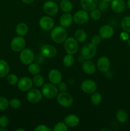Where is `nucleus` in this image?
Instances as JSON below:
<instances>
[{
    "instance_id": "f257e3e1",
    "label": "nucleus",
    "mask_w": 130,
    "mask_h": 131,
    "mask_svg": "<svg viewBox=\"0 0 130 131\" xmlns=\"http://www.w3.org/2000/svg\"><path fill=\"white\" fill-rule=\"evenodd\" d=\"M50 37L55 43H63L67 38V32L65 28L62 27V26H58L52 28Z\"/></svg>"
},
{
    "instance_id": "f03ea898",
    "label": "nucleus",
    "mask_w": 130,
    "mask_h": 131,
    "mask_svg": "<svg viewBox=\"0 0 130 131\" xmlns=\"http://www.w3.org/2000/svg\"><path fill=\"white\" fill-rule=\"evenodd\" d=\"M42 95L44 96L46 99H52L57 97L58 94V88L56 84L52 83H46L42 86Z\"/></svg>"
},
{
    "instance_id": "7ed1b4c3",
    "label": "nucleus",
    "mask_w": 130,
    "mask_h": 131,
    "mask_svg": "<svg viewBox=\"0 0 130 131\" xmlns=\"http://www.w3.org/2000/svg\"><path fill=\"white\" fill-rule=\"evenodd\" d=\"M57 102L60 106L64 107H68L72 105L73 99L71 94L66 92H61L57 95Z\"/></svg>"
},
{
    "instance_id": "20e7f679",
    "label": "nucleus",
    "mask_w": 130,
    "mask_h": 131,
    "mask_svg": "<svg viewBox=\"0 0 130 131\" xmlns=\"http://www.w3.org/2000/svg\"><path fill=\"white\" fill-rule=\"evenodd\" d=\"M96 52V46L93 45V43H88L82 47L81 56L85 60H90L95 56Z\"/></svg>"
},
{
    "instance_id": "39448f33",
    "label": "nucleus",
    "mask_w": 130,
    "mask_h": 131,
    "mask_svg": "<svg viewBox=\"0 0 130 131\" xmlns=\"http://www.w3.org/2000/svg\"><path fill=\"white\" fill-rule=\"evenodd\" d=\"M64 47L68 54L72 55L75 54L77 52L78 49H79L77 40L72 37L66 38L64 43Z\"/></svg>"
},
{
    "instance_id": "423d86ee",
    "label": "nucleus",
    "mask_w": 130,
    "mask_h": 131,
    "mask_svg": "<svg viewBox=\"0 0 130 131\" xmlns=\"http://www.w3.org/2000/svg\"><path fill=\"white\" fill-rule=\"evenodd\" d=\"M34 52L30 49H24L20 51L19 58L24 65H29L34 60Z\"/></svg>"
},
{
    "instance_id": "0eeeda50",
    "label": "nucleus",
    "mask_w": 130,
    "mask_h": 131,
    "mask_svg": "<svg viewBox=\"0 0 130 131\" xmlns=\"http://www.w3.org/2000/svg\"><path fill=\"white\" fill-rule=\"evenodd\" d=\"M10 46L12 51L15 52H20L25 47V40L22 37L18 36L13 38Z\"/></svg>"
},
{
    "instance_id": "6e6552de",
    "label": "nucleus",
    "mask_w": 130,
    "mask_h": 131,
    "mask_svg": "<svg viewBox=\"0 0 130 131\" xmlns=\"http://www.w3.org/2000/svg\"><path fill=\"white\" fill-rule=\"evenodd\" d=\"M73 19L76 24L81 25V24H84L87 23L89 19V15L86 10H79L75 13Z\"/></svg>"
},
{
    "instance_id": "1a4fd4ad",
    "label": "nucleus",
    "mask_w": 130,
    "mask_h": 131,
    "mask_svg": "<svg viewBox=\"0 0 130 131\" xmlns=\"http://www.w3.org/2000/svg\"><path fill=\"white\" fill-rule=\"evenodd\" d=\"M43 10L48 15H54L58 13L59 6L54 1H48L43 4Z\"/></svg>"
},
{
    "instance_id": "9d476101",
    "label": "nucleus",
    "mask_w": 130,
    "mask_h": 131,
    "mask_svg": "<svg viewBox=\"0 0 130 131\" xmlns=\"http://www.w3.org/2000/svg\"><path fill=\"white\" fill-rule=\"evenodd\" d=\"M27 100L32 104H36L40 102L42 99V92L36 88L31 89L28 91L26 96Z\"/></svg>"
},
{
    "instance_id": "9b49d317",
    "label": "nucleus",
    "mask_w": 130,
    "mask_h": 131,
    "mask_svg": "<svg viewBox=\"0 0 130 131\" xmlns=\"http://www.w3.org/2000/svg\"><path fill=\"white\" fill-rule=\"evenodd\" d=\"M33 85V80L28 77L20 78L17 83V87L21 92H28L32 88Z\"/></svg>"
},
{
    "instance_id": "f8f14e48",
    "label": "nucleus",
    "mask_w": 130,
    "mask_h": 131,
    "mask_svg": "<svg viewBox=\"0 0 130 131\" xmlns=\"http://www.w3.org/2000/svg\"><path fill=\"white\" fill-rule=\"evenodd\" d=\"M81 88L84 93L90 94L96 91L97 84L96 82L92 79H86L82 83Z\"/></svg>"
},
{
    "instance_id": "ddd939ff",
    "label": "nucleus",
    "mask_w": 130,
    "mask_h": 131,
    "mask_svg": "<svg viewBox=\"0 0 130 131\" xmlns=\"http://www.w3.org/2000/svg\"><path fill=\"white\" fill-rule=\"evenodd\" d=\"M39 25L43 30H51L54 26V20L50 16H43L40 19Z\"/></svg>"
},
{
    "instance_id": "4468645a",
    "label": "nucleus",
    "mask_w": 130,
    "mask_h": 131,
    "mask_svg": "<svg viewBox=\"0 0 130 131\" xmlns=\"http://www.w3.org/2000/svg\"><path fill=\"white\" fill-rule=\"evenodd\" d=\"M41 54L45 58H53L57 54V49L51 45H43L40 49Z\"/></svg>"
},
{
    "instance_id": "2eb2a0df",
    "label": "nucleus",
    "mask_w": 130,
    "mask_h": 131,
    "mask_svg": "<svg viewBox=\"0 0 130 131\" xmlns=\"http://www.w3.org/2000/svg\"><path fill=\"white\" fill-rule=\"evenodd\" d=\"M97 67L99 71L101 72H107L110 67V61L106 56H102L98 59L97 61Z\"/></svg>"
},
{
    "instance_id": "dca6fc26",
    "label": "nucleus",
    "mask_w": 130,
    "mask_h": 131,
    "mask_svg": "<svg viewBox=\"0 0 130 131\" xmlns=\"http://www.w3.org/2000/svg\"><path fill=\"white\" fill-rule=\"evenodd\" d=\"M98 33L101 38L108 39L113 35L114 30L111 26L104 25L99 28Z\"/></svg>"
},
{
    "instance_id": "f3484780",
    "label": "nucleus",
    "mask_w": 130,
    "mask_h": 131,
    "mask_svg": "<svg viewBox=\"0 0 130 131\" xmlns=\"http://www.w3.org/2000/svg\"><path fill=\"white\" fill-rule=\"evenodd\" d=\"M126 3L124 0H112L111 1V8L114 12L120 14L126 9Z\"/></svg>"
},
{
    "instance_id": "a211bd4d",
    "label": "nucleus",
    "mask_w": 130,
    "mask_h": 131,
    "mask_svg": "<svg viewBox=\"0 0 130 131\" xmlns=\"http://www.w3.org/2000/svg\"><path fill=\"white\" fill-rule=\"evenodd\" d=\"M48 79L54 84H57L62 80V75L57 69H52L48 73Z\"/></svg>"
},
{
    "instance_id": "6ab92c4d",
    "label": "nucleus",
    "mask_w": 130,
    "mask_h": 131,
    "mask_svg": "<svg viewBox=\"0 0 130 131\" xmlns=\"http://www.w3.org/2000/svg\"><path fill=\"white\" fill-rule=\"evenodd\" d=\"M64 122L67 125L68 127L73 128L79 125V123H80V120L76 115H73V114H70V115H67L64 118Z\"/></svg>"
},
{
    "instance_id": "aec40b11",
    "label": "nucleus",
    "mask_w": 130,
    "mask_h": 131,
    "mask_svg": "<svg viewBox=\"0 0 130 131\" xmlns=\"http://www.w3.org/2000/svg\"><path fill=\"white\" fill-rule=\"evenodd\" d=\"M98 0H80V5L84 10L91 11L98 6Z\"/></svg>"
},
{
    "instance_id": "412c9836",
    "label": "nucleus",
    "mask_w": 130,
    "mask_h": 131,
    "mask_svg": "<svg viewBox=\"0 0 130 131\" xmlns=\"http://www.w3.org/2000/svg\"><path fill=\"white\" fill-rule=\"evenodd\" d=\"M82 69L83 71L87 74H93L96 72L95 64L90 60H86L82 63Z\"/></svg>"
},
{
    "instance_id": "4be33fe9",
    "label": "nucleus",
    "mask_w": 130,
    "mask_h": 131,
    "mask_svg": "<svg viewBox=\"0 0 130 131\" xmlns=\"http://www.w3.org/2000/svg\"><path fill=\"white\" fill-rule=\"evenodd\" d=\"M73 20V19L71 14L69 13H65V14H62L60 17L59 23L61 24V26H62V27L68 28L71 25Z\"/></svg>"
},
{
    "instance_id": "5701e85b",
    "label": "nucleus",
    "mask_w": 130,
    "mask_h": 131,
    "mask_svg": "<svg viewBox=\"0 0 130 131\" xmlns=\"http://www.w3.org/2000/svg\"><path fill=\"white\" fill-rule=\"evenodd\" d=\"M10 72L8 63L3 60H0V78L6 77Z\"/></svg>"
},
{
    "instance_id": "b1692460",
    "label": "nucleus",
    "mask_w": 130,
    "mask_h": 131,
    "mask_svg": "<svg viewBox=\"0 0 130 131\" xmlns=\"http://www.w3.org/2000/svg\"><path fill=\"white\" fill-rule=\"evenodd\" d=\"M15 31L17 35L20 37H24L28 33V27L27 24L24 23H20L17 24L15 28Z\"/></svg>"
},
{
    "instance_id": "393cba45",
    "label": "nucleus",
    "mask_w": 130,
    "mask_h": 131,
    "mask_svg": "<svg viewBox=\"0 0 130 131\" xmlns=\"http://www.w3.org/2000/svg\"><path fill=\"white\" fill-rule=\"evenodd\" d=\"M60 8L64 13H70L73 10V4L70 0H61Z\"/></svg>"
},
{
    "instance_id": "a878e982",
    "label": "nucleus",
    "mask_w": 130,
    "mask_h": 131,
    "mask_svg": "<svg viewBox=\"0 0 130 131\" xmlns=\"http://www.w3.org/2000/svg\"><path fill=\"white\" fill-rule=\"evenodd\" d=\"M87 33H85V31L82 30V29H77L75 32V38L78 42H85L87 40Z\"/></svg>"
},
{
    "instance_id": "bb28decb",
    "label": "nucleus",
    "mask_w": 130,
    "mask_h": 131,
    "mask_svg": "<svg viewBox=\"0 0 130 131\" xmlns=\"http://www.w3.org/2000/svg\"><path fill=\"white\" fill-rule=\"evenodd\" d=\"M90 101L92 104L94 106H98L102 101L101 94L99 92H94L92 93V95L90 96Z\"/></svg>"
},
{
    "instance_id": "cd10ccee",
    "label": "nucleus",
    "mask_w": 130,
    "mask_h": 131,
    "mask_svg": "<svg viewBox=\"0 0 130 131\" xmlns=\"http://www.w3.org/2000/svg\"><path fill=\"white\" fill-rule=\"evenodd\" d=\"M116 118L119 122H126L128 118V115L127 112L124 110H119L116 113Z\"/></svg>"
},
{
    "instance_id": "c85d7f7f",
    "label": "nucleus",
    "mask_w": 130,
    "mask_h": 131,
    "mask_svg": "<svg viewBox=\"0 0 130 131\" xmlns=\"http://www.w3.org/2000/svg\"><path fill=\"white\" fill-rule=\"evenodd\" d=\"M33 84L34 86H36V87H41L44 84L45 80L44 78L42 75H39V74H36V75H34V77L33 78Z\"/></svg>"
},
{
    "instance_id": "c756f323",
    "label": "nucleus",
    "mask_w": 130,
    "mask_h": 131,
    "mask_svg": "<svg viewBox=\"0 0 130 131\" xmlns=\"http://www.w3.org/2000/svg\"><path fill=\"white\" fill-rule=\"evenodd\" d=\"M62 61H63V64L65 66L67 67H72L74 63H75V58L72 54H68L64 57Z\"/></svg>"
},
{
    "instance_id": "7c9ffc66",
    "label": "nucleus",
    "mask_w": 130,
    "mask_h": 131,
    "mask_svg": "<svg viewBox=\"0 0 130 131\" xmlns=\"http://www.w3.org/2000/svg\"><path fill=\"white\" fill-rule=\"evenodd\" d=\"M121 26L124 31L130 33V16H126L122 19Z\"/></svg>"
},
{
    "instance_id": "2f4dec72",
    "label": "nucleus",
    "mask_w": 130,
    "mask_h": 131,
    "mask_svg": "<svg viewBox=\"0 0 130 131\" xmlns=\"http://www.w3.org/2000/svg\"><path fill=\"white\" fill-rule=\"evenodd\" d=\"M28 71L32 75H36V74H40L41 71L40 67L36 63H31L29 64L28 67Z\"/></svg>"
},
{
    "instance_id": "473e14b6",
    "label": "nucleus",
    "mask_w": 130,
    "mask_h": 131,
    "mask_svg": "<svg viewBox=\"0 0 130 131\" xmlns=\"http://www.w3.org/2000/svg\"><path fill=\"white\" fill-rule=\"evenodd\" d=\"M6 81L10 85L14 86L17 84L19 81V78L15 74H10L6 75Z\"/></svg>"
},
{
    "instance_id": "72a5a7b5",
    "label": "nucleus",
    "mask_w": 130,
    "mask_h": 131,
    "mask_svg": "<svg viewBox=\"0 0 130 131\" xmlns=\"http://www.w3.org/2000/svg\"><path fill=\"white\" fill-rule=\"evenodd\" d=\"M54 131H68L67 125L64 122H59L54 127V129H52Z\"/></svg>"
},
{
    "instance_id": "f704fd0d",
    "label": "nucleus",
    "mask_w": 130,
    "mask_h": 131,
    "mask_svg": "<svg viewBox=\"0 0 130 131\" xmlns=\"http://www.w3.org/2000/svg\"><path fill=\"white\" fill-rule=\"evenodd\" d=\"M9 106L8 100L6 97H0V111H5Z\"/></svg>"
},
{
    "instance_id": "c9c22d12",
    "label": "nucleus",
    "mask_w": 130,
    "mask_h": 131,
    "mask_svg": "<svg viewBox=\"0 0 130 131\" xmlns=\"http://www.w3.org/2000/svg\"><path fill=\"white\" fill-rule=\"evenodd\" d=\"M9 105L10 107L13 109H18L21 106V102L19 99L14 98L11 99L10 101H9Z\"/></svg>"
},
{
    "instance_id": "e433bc0d",
    "label": "nucleus",
    "mask_w": 130,
    "mask_h": 131,
    "mask_svg": "<svg viewBox=\"0 0 130 131\" xmlns=\"http://www.w3.org/2000/svg\"><path fill=\"white\" fill-rule=\"evenodd\" d=\"M90 17L92 18V19L93 20H99L101 18V11L99 9H94V10H91L90 11Z\"/></svg>"
},
{
    "instance_id": "4c0bfd02",
    "label": "nucleus",
    "mask_w": 130,
    "mask_h": 131,
    "mask_svg": "<svg viewBox=\"0 0 130 131\" xmlns=\"http://www.w3.org/2000/svg\"><path fill=\"white\" fill-rule=\"evenodd\" d=\"M98 9L100 10L101 12H105L108 8V3L105 2L103 1H100L98 3Z\"/></svg>"
},
{
    "instance_id": "58836bf2",
    "label": "nucleus",
    "mask_w": 130,
    "mask_h": 131,
    "mask_svg": "<svg viewBox=\"0 0 130 131\" xmlns=\"http://www.w3.org/2000/svg\"><path fill=\"white\" fill-rule=\"evenodd\" d=\"M9 124V120L6 116H0V127L6 128Z\"/></svg>"
},
{
    "instance_id": "ea45409f",
    "label": "nucleus",
    "mask_w": 130,
    "mask_h": 131,
    "mask_svg": "<svg viewBox=\"0 0 130 131\" xmlns=\"http://www.w3.org/2000/svg\"><path fill=\"white\" fill-rule=\"evenodd\" d=\"M101 37L99 35H94L91 38V43H93L94 46H98L99 43H101Z\"/></svg>"
},
{
    "instance_id": "a19ab883",
    "label": "nucleus",
    "mask_w": 130,
    "mask_h": 131,
    "mask_svg": "<svg viewBox=\"0 0 130 131\" xmlns=\"http://www.w3.org/2000/svg\"><path fill=\"white\" fill-rule=\"evenodd\" d=\"M35 131H52V129L45 125H39L34 129Z\"/></svg>"
},
{
    "instance_id": "79ce46f5",
    "label": "nucleus",
    "mask_w": 130,
    "mask_h": 131,
    "mask_svg": "<svg viewBox=\"0 0 130 131\" xmlns=\"http://www.w3.org/2000/svg\"><path fill=\"white\" fill-rule=\"evenodd\" d=\"M57 88L58 90H60L61 92H66L67 90V85L64 82H60L59 84H57Z\"/></svg>"
},
{
    "instance_id": "37998d69",
    "label": "nucleus",
    "mask_w": 130,
    "mask_h": 131,
    "mask_svg": "<svg viewBox=\"0 0 130 131\" xmlns=\"http://www.w3.org/2000/svg\"><path fill=\"white\" fill-rule=\"evenodd\" d=\"M120 38H121L122 40L127 41L129 39V35L127 32L124 31L121 32V33H120Z\"/></svg>"
},
{
    "instance_id": "c03bdc74",
    "label": "nucleus",
    "mask_w": 130,
    "mask_h": 131,
    "mask_svg": "<svg viewBox=\"0 0 130 131\" xmlns=\"http://www.w3.org/2000/svg\"><path fill=\"white\" fill-rule=\"evenodd\" d=\"M34 1V0H22V1L24 3H25V4L31 3H33Z\"/></svg>"
},
{
    "instance_id": "a18cd8bd",
    "label": "nucleus",
    "mask_w": 130,
    "mask_h": 131,
    "mask_svg": "<svg viewBox=\"0 0 130 131\" xmlns=\"http://www.w3.org/2000/svg\"><path fill=\"white\" fill-rule=\"evenodd\" d=\"M68 82H69V83H70V84L73 85V84H74V83H75V81H74L73 79H69Z\"/></svg>"
},
{
    "instance_id": "49530a36",
    "label": "nucleus",
    "mask_w": 130,
    "mask_h": 131,
    "mask_svg": "<svg viewBox=\"0 0 130 131\" xmlns=\"http://www.w3.org/2000/svg\"><path fill=\"white\" fill-rule=\"evenodd\" d=\"M127 8H128L130 10V0H127Z\"/></svg>"
},
{
    "instance_id": "de8ad7c7",
    "label": "nucleus",
    "mask_w": 130,
    "mask_h": 131,
    "mask_svg": "<svg viewBox=\"0 0 130 131\" xmlns=\"http://www.w3.org/2000/svg\"><path fill=\"white\" fill-rule=\"evenodd\" d=\"M0 131H7V129L5 127H0Z\"/></svg>"
},
{
    "instance_id": "09e8293b",
    "label": "nucleus",
    "mask_w": 130,
    "mask_h": 131,
    "mask_svg": "<svg viewBox=\"0 0 130 131\" xmlns=\"http://www.w3.org/2000/svg\"><path fill=\"white\" fill-rule=\"evenodd\" d=\"M15 131H25V130L23 129H15Z\"/></svg>"
},
{
    "instance_id": "8fccbe9b",
    "label": "nucleus",
    "mask_w": 130,
    "mask_h": 131,
    "mask_svg": "<svg viewBox=\"0 0 130 131\" xmlns=\"http://www.w3.org/2000/svg\"><path fill=\"white\" fill-rule=\"evenodd\" d=\"M102 1H105V2H107V3H110V2H111L112 0H102Z\"/></svg>"
},
{
    "instance_id": "3c124183",
    "label": "nucleus",
    "mask_w": 130,
    "mask_h": 131,
    "mask_svg": "<svg viewBox=\"0 0 130 131\" xmlns=\"http://www.w3.org/2000/svg\"><path fill=\"white\" fill-rule=\"evenodd\" d=\"M128 45H129V46L130 47V39L128 40Z\"/></svg>"
},
{
    "instance_id": "603ef678",
    "label": "nucleus",
    "mask_w": 130,
    "mask_h": 131,
    "mask_svg": "<svg viewBox=\"0 0 130 131\" xmlns=\"http://www.w3.org/2000/svg\"><path fill=\"white\" fill-rule=\"evenodd\" d=\"M55 1H61V0H55Z\"/></svg>"
}]
</instances>
